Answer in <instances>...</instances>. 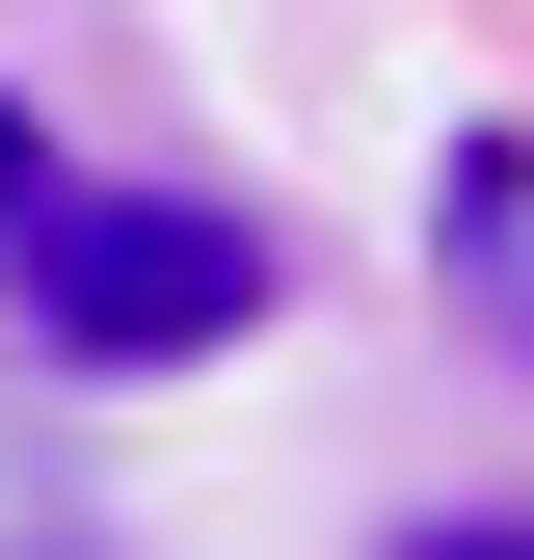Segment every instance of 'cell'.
<instances>
[{"label": "cell", "instance_id": "1", "mask_svg": "<svg viewBox=\"0 0 534 560\" xmlns=\"http://www.w3.org/2000/svg\"><path fill=\"white\" fill-rule=\"evenodd\" d=\"M267 294H294V241L241 187H27L0 214V320L54 374H214V347H267Z\"/></svg>", "mask_w": 534, "mask_h": 560}, {"label": "cell", "instance_id": "2", "mask_svg": "<svg viewBox=\"0 0 534 560\" xmlns=\"http://www.w3.org/2000/svg\"><path fill=\"white\" fill-rule=\"evenodd\" d=\"M400 560H534V508H428V534H400Z\"/></svg>", "mask_w": 534, "mask_h": 560}, {"label": "cell", "instance_id": "3", "mask_svg": "<svg viewBox=\"0 0 534 560\" xmlns=\"http://www.w3.org/2000/svg\"><path fill=\"white\" fill-rule=\"evenodd\" d=\"M27 187H54V133H27V107H0V214H27Z\"/></svg>", "mask_w": 534, "mask_h": 560}]
</instances>
